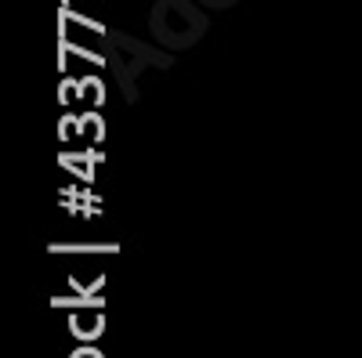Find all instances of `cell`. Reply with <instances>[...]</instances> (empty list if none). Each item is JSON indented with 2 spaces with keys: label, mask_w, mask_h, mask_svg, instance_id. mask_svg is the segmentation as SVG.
<instances>
[{
  "label": "cell",
  "mask_w": 362,
  "mask_h": 358,
  "mask_svg": "<svg viewBox=\"0 0 362 358\" xmlns=\"http://www.w3.org/2000/svg\"><path fill=\"white\" fill-rule=\"evenodd\" d=\"M69 330H73L80 340H95V337L102 333V315H98V311H90V315H76Z\"/></svg>",
  "instance_id": "3"
},
{
  "label": "cell",
  "mask_w": 362,
  "mask_h": 358,
  "mask_svg": "<svg viewBox=\"0 0 362 358\" xmlns=\"http://www.w3.org/2000/svg\"><path fill=\"white\" fill-rule=\"evenodd\" d=\"M148 29L167 51H185L206 33V18L189 0H156L153 15H148Z\"/></svg>",
  "instance_id": "1"
},
{
  "label": "cell",
  "mask_w": 362,
  "mask_h": 358,
  "mask_svg": "<svg viewBox=\"0 0 362 358\" xmlns=\"http://www.w3.org/2000/svg\"><path fill=\"white\" fill-rule=\"evenodd\" d=\"M69 358H105V354H102V351H98L95 344H90V340H87V344H83V347H76V351H73Z\"/></svg>",
  "instance_id": "4"
},
{
  "label": "cell",
  "mask_w": 362,
  "mask_h": 358,
  "mask_svg": "<svg viewBox=\"0 0 362 358\" xmlns=\"http://www.w3.org/2000/svg\"><path fill=\"white\" fill-rule=\"evenodd\" d=\"M112 62H116V76H119V83H124L127 98L134 102L138 98V87H134L138 69H145V66H170V58L167 54H153V51H145L141 44L112 33Z\"/></svg>",
  "instance_id": "2"
},
{
  "label": "cell",
  "mask_w": 362,
  "mask_h": 358,
  "mask_svg": "<svg viewBox=\"0 0 362 358\" xmlns=\"http://www.w3.org/2000/svg\"><path fill=\"white\" fill-rule=\"evenodd\" d=\"M199 4H206V8H218V11H225V8H232L235 0H199Z\"/></svg>",
  "instance_id": "5"
}]
</instances>
